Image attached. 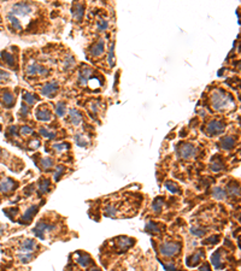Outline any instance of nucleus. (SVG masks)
<instances>
[{"instance_id": "nucleus-42", "label": "nucleus", "mask_w": 241, "mask_h": 271, "mask_svg": "<svg viewBox=\"0 0 241 271\" xmlns=\"http://www.w3.org/2000/svg\"><path fill=\"white\" fill-rule=\"evenodd\" d=\"M218 241V236H216V235H213V236L208 237L205 240V243H216Z\"/></svg>"}, {"instance_id": "nucleus-45", "label": "nucleus", "mask_w": 241, "mask_h": 271, "mask_svg": "<svg viewBox=\"0 0 241 271\" xmlns=\"http://www.w3.org/2000/svg\"><path fill=\"white\" fill-rule=\"evenodd\" d=\"M22 113H24V115L28 113V107H27V106H23V108H22Z\"/></svg>"}, {"instance_id": "nucleus-24", "label": "nucleus", "mask_w": 241, "mask_h": 271, "mask_svg": "<svg viewBox=\"0 0 241 271\" xmlns=\"http://www.w3.org/2000/svg\"><path fill=\"white\" fill-rule=\"evenodd\" d=\"M65 104H63V102H59L58 105H57V107H56V112H57V115L58 116H60V117H63L64 115H65Z\"/></svg>"}, {"instance_id": "nucleus-40", "label": "nucleus", "mask_w": 241, "mask_h": 271, "mask_svg": "<svg viewBox=\"0 0 241 271\" xmlns=\"http://www.w3.org/2000/svg\"><path fill=\"white\" fill-rule=\"evenodd\" d=\"M33 132V129L32 128H29V127H22V129H21V135H28V134H30Z\"/></svg>"}, {"instance_id": "nucleus-1", "label": "nucleus", "mask_w": 241, "mask_h": 271, "mask_svg": "<svg viewBox=\"0 0 241 271\" xmlns=\"http://www.w3.org/2000/svg\"><path fill=\"white\" fill-rule=\"evenodd\" d=\"M211 101H212V107L215 110H222V108H227L229 105H232L233 99L229 94L218 89V91H215L213 94L211 95Z\"/></svg>"}, {"instance_id": "nucleus-43", "label": "nucleus", "mask_w": 241, "mask_h": 271, "mask_svg": "<svg viewBox=\"0 0 241 271\" xmlns=\"http://www.w3.org/2000/svg\"><path fill=\"white\" fill-rule=\"evenodd\" d=\"M54 148L58 151H64L65 148H69V146L68 145H54Z\"/></svg>"}, {"instance_id": "nucleus-34", "label": "nucleus", "mask_w": 241, "mask_h": 271, "mask_svg": "<svg viewBox=\"0 0 241 271\" xmlns=\"http://www.w3.org/2000/svg\"><path fill=\"white\" fill-rule=\"evenodd\" d=\"M107 27H108V23L106 22V21H104V19H100L99 22H98V30H106L107 29Z\"/></svg>"}, {"instance_id": "nucleus-6", "label": "nucleus", "mask_w": 241, "mask_h": 271, "mask_svg": "<svg viewBox=\"0 0 241 271\" xmlns=\"http://www.w3.org/2000/svg\"><path fill=\"white\" fill-rule=\"evenodd\" d=\"M57 91H58V83H57L56 81H53V82H48V83H46V84L43 86L41 93H42L45 97H51V95L54 94Z\"/></svg>"}, {"instance_id": "nucleus-33", "label": "nucleus", "mask_w": 241, "mask_h": 271, "mask_svg": "<svg viewBox=\"0 0 241 271\" xmlns=\"http://www.w3.org/2000/svg\"><path fill=\"white\" fill-rule=\"evenodd\" d=\"M146 229H147V230H150L151 233H158V232H159L158 225H156V224H154V223H152V222H151V223H148V224L146 225Z\"/></svg>"}, {"instance_id": "nucleus-8", "label": "nucleus", "mask_w": 241, "mask_h": 271, "mask_svg": "<svg viewBox=\"0 0 241 271\" xmlns=\"http://www.w3.org/2000/svg\"><path fill=\"white\" fill-rule=\"evenodd\" d=\"M35 247H36V242H35L34 240L28 238V240H26V241H23V242L21 243L19 252H21V253L27 254V253H30V252L34 249Z\"/></svg>"}, {"instance_id": "nucleus-27", "label": "nucleus", "mask_w": 241, "mask_h": 271, "mask_svg": "<svg viewBox=\"0 0 241 271\" xmlns=\"http://www.w3.org/2000/svg\"><path fill=\"white\" fill-rule=\"evenodd\" d=\"M113 47H115V43L112 42L111 46H110V51H108V63L112 67L115 64V54H113Z\"/></svg>"}, {"instance_id": "nucleus-29", "label": "nucleus", "mask_w": 241, "mask_h": 271, "mask_svg": "<svg viewBox=\"0 0 241 271\" xmlns=\"http://www.w3.org/2000/svg\"><path fill=\"white\" fill-rule=\"evenodd\" d=\"M41 165L43 169H48L51 166H53V160L51 158H43L42 162H41Z\"/></svg>"}, {"instance_id": "nucleus-10", "label": "nucleus", "mask_w": 241, "mask_h": 271, "mask_svg": "<svg viewBox=\"0 0 241 271\" xmlns=\"http://www.w3.org/2000/svg\"><path fill=\"white\" fill-rule=\"evenodd\" d=\"M91 75H92V69H89V68L82 69L81 72H80V76H78V82H80V84H81V86H86L87 82H88V80H89V77H91Z\"/></svg>"}, {"instance_id": "nucleus-4", "label": "nucleus", "mask_w": 241, "mask_h": 271, "mask_svg": "<svg viewBox=\"0 0 241 271\" xmlns=\"http://www.w3.org/2000/svg\"><path fill=\"white\" fill-rule=\"evenodd\" d=\"M197 152V148L193 146V145H189V143H184V145H181L180 148H178V154L182 159H189L192 158Z\"/></svg>"}, {"instance_id": "nucleus-36", "label": "nucleus", "mask_w": 241, "mask_h": 271, "mask_svg": "<svg viewBox=\"0 0 241 271\" xmlns=\"http://www.w3.org/2000/svg\"><path fill=\"white\" fill-rule=\"evenodd\" d=\"M224 166H223V163H221V162H217V163H212L211 164V169L213 170V171H219L221 169H223Z\"/></svg>"}, {"instance_id": "nucleus-13", "label": "nucleus", "mask_w": 241, "mask_h": 271, "mask_svg": "<svg viewBox=\"0 0 241 271\" xmlns=\"http://www.w3.org/2000/svg\"><path fill=\"white\" fill-rule=\"evenodd\" d=\"M70 121L74 125H78L82 122V116L81 113L76 110V108H71L70 110Z\"/></svg>"}, {"instance_id": "nucleus-7", "label": "nucleus", "mask_w": 241, "mask_h": 271, "mask_svg": "<svg viewBox=\"0 0 241 271\" xmlns=\"http://www.w3.org/2000/svg\"><path fill=\"white\" fill-rule=\"evenodd\" d=\"M37 210H39L37 206H32V207H29V208L27 210V212L24 213V216L22 217V219L19 221V223H21V224H28L29 222H32V219H33V217L35 216V213L37 212Z\"/></svg>"}, {"instance_id": "nucleus-14", "label": "nucleus", "mask_w": 241, "mask_h": 271, "mask_svg": "<svg viewBox=\"0 0 241 271\" xmlns=\"http://www.w3.org/2000/svg\"><path fill=\"white\" fill-rule=\"evenodd\" d=\"M104 52V41L100 40L98 41L95 45H93V47L91 48V54L94 57H99L100 54H103Z\"/></svg>"}, {"instance_id": "nucleus-5", "label": "nucleus", "mask_w": 241, "mask_h": 271, "mask_svg": "<svg viewBox=\"0 0 241 271\" xmlns=\"http://www.w3.org/2000/svg\"><path fill=\"white\" fill-rule=\"evenodd\" d=\"M32 12V6L27 2H18L13 6V12L15 15H18V16H27L28 13Z\"/></svg>"}, {"instance_id": "nucleus-2", "label": "nucleus", "mask_w": 241, "mask_h": 271, "mask_svg": "<svg viewBox=\"0 0 241 271\" xmlns=\"http://www.w3.org/2000/svg\"><path fill=\"white\" fill-rule=\"evenodd\" d=\"M180 249H181V245L176 243V242H165L159 248L160 253L163 256H165V257H169V258H171L175 254H177L180 252Z\"/></svg>"}, {"instance_id": "nucleus-22", "label": "nucleus", "mask_w": 241, "mask_h": 271, "mask_svg": "<svg viewBox=\"0 0 241 271\" xmlns=\"http://www.w3.org/2000/svg\"><path fill=\"white\" fill-rule=\"evenodd\" d=\"M2 98H4V102H5L6 106H12V105H13V102H15V97H13L11 93L6 92V93L4 94Z\"/></svg>"}, {"instance_id": "nucleus-15", "label": "nucleus", "mask_w": 241, "mask_h": 271, "mask_svg": "<svg viewBox=\"0 0 241 271\" xmlns=\"http://www.w3.org/2000/svg\"><path fill=\"white\" fill-rule=\"evenodd\" d=\"M36 118L40 119V121H43V122H47L51 119V112L47 110V108H41V110H37L36 111Z\"/></svg>"}, {"instance_id": "nucleus-11", "label": "nucleus", "mask_w": 241, "mask_h": 271, "mask_svg": "<svg viewBox=\"0 0 241 271\" xmlns=\"http://www.w3.org/2000/svg\"><path fill=\"white\" fill-rule=\"evenodd\" d=\"M27 72L30 74V75H47L48 71L45 68L37 65V64H33V65H30L29 68L27 69Z\"/></svg>"}, {"instance_id": "nucleus-38", "label": "nucleus", "mask_w": 241, "mask_h": 271, "mask_svg": "<svg viewBox=\"0 0 241 271\" xmlns=\"http://www.w3.org/2000/svg\"><path fill=\"white\" fill-rule=\"evenodd\" d=\"M74 65V58H71V57H68L67 59H65V70H69L71 67Z\"/></svg>"}, {"instance_id": "nucleus-28", "label": "nucleus", "mask_w": 241, "mask_h": 271, "mask_svg": "<svg viewBox=\"0 0 241 271\" xmlns=\"http://www.w3.org/2000/svg\"><path fill=\"white\" fill-rule=\"evenodd\" d=\"M191 233L193 234V235H195V236H203V235H205V233H206V230L205 229H201V228H191Z\"/></svg>"}, {"instance_id": "nucleus-30", "label": "nucleus", "mask_w": 241, "mask_h": 271, "mask_svg": "<svg viewBox=\"0 0 241 271\" xmlns=\"http://www.w3.org/2000/svg\"><path fill=\"white\" fill-rule=\"evenodd\" d=\"M2 57L5 58V60L7 62V64H9V65H11V67H12V65L15 64L13 57H12V56H11L10 53H7V52H2Z\"/></svg>"}, {"instance_id": "nucleus-21", "label": "nucleus", "mask_w": 241, "mask_h": 271, "mask_svg": "<svg viewBox=\"0 0 241 271\" xmlns=\"http://www.w3.org/2000/svg\"><path fill=\"white\" fill-rule=\"evenodd\" d=\"M200 257H201V252H199V253H195L194 256L189 257V258L187 259V265H188V266H194V265L197 264V262H199Z\"/></svg>"}, {"instance_id": "nucleus-35", "label": "nucleus", "mask_w": 241, "mask_h": 271, "mask_svg": "<svg viewBox=\"0 0 241 271\" xmlns=\"http://www.w3.org/2000/svg\"><path fill=\"white\" fill-rule=\"evenodd\" d=\"M75 140H76V142H77L78 146H87V145H88V142H87V141H86L81 135H76Z\"/></svg>"}, {"instance_id": "nucleus-12", "label": "nucleus", "mask_w": 241, "mask_h": 271, "mask_svg": "<svg viewBox=\"0 0 241 271\" xmlns=\"http://www.w3.org/2000/svg\"><path fill=\"white\" fill-rule=\"evenodd\" d=\"M221 146L224 149H232L235 147V139L232 136H226L221 140Z\"/></svg>"}, {"instance_id": "nucleus-17", "label": "nucleus", "mask_w": 241, "mask_h": 271, "mask_svg": "<svg viewBox=\"0 0 241 271\" xmlns=\"http://www.w3.org/2000/svg\"><path fill=\"white\" fill-rule=\"evenodd\" d=\"M211 262H212L213 266H215L217 270H219V269L223 268V264H222V260H221V253H219V252H216L215 254H212V257H211Z\"/></svg>"}, {"instance_id": "nucleus-20", "label": "nucleus", "mask_w": 241, "mask_h": 271, "mask_svg": "<svg viewBox=\"0 0 241 271\" xmlns=\"http://www.w3.org/2000/svg\"><path fill=\"white\" fill-rule=\"evenodd\" d=\"M212 194H213V197L216 198V199H218V200H221V199H224L226 198V192H224V189H222L221 187H217V188H215L213 190H212Z\"/></svg>"}, {"instance_id": "nucleus-3", "label": "nucleus", "mask_w": 241, "mask_h": 271, "mask_svg": "<svg viewBox=\"0 0 241 271\" xmlns=\"http://www.w3.org/2000/svg\"><path fill=\"white\" fill-rule=\"evenodd\" d=\"M224 129H226V124L221 121H211L206 125V133L211 136L222 134Z\"/></svg>"}, {"instance_id": "nucleus-26", "label": "nucleus", "mask_w": 241, "mask_h": 271, "mask_svg": "<svg viewBox=\"0 0 241 271\" xmlns=\"http://www.w3.org/2000/svg\"><path fill=\"white\" fill-rule=\"evenodd\" d=\"M23 98H24V100L28 102V104H30V105H33L35 101H36V99H35V97L33 94H30V93H28V92H24L23 93Z\"/></svg>"}, {"instance_id": "nucleus-32", "label": "nucleus", "mask_w": 241, "mask_h": 271, "mask_svg": "<svg viewBox=\"0 0 241 271\" xmlns=\"http://www.w3.org/2000/svg\"><path fill=\"white\" fill-rule=\"evenodd\" d=\"M167 188H168L171 193H178V192H180V188H178L175 183H172V182H168V183H167Z\"/></svg>"}, {"instance_id": "nucleus-9", "label": "nucleus", "mask_w": 241, "mask_h": 271, "mask_svg": "<svg viewBox=\"0 0 241 271\" xmlns=\"http://www.w3.org/2000/svg\"><path fill=\"white\" fill-rule=\"evenodd\" d=\"M15 187H16V183L11 178H4L0 181V192H2V193H7V192L12 190Z\"/></svg>"}, {"instance_id": "nucleus-16", "label": "nucleus", "mask_w": 241, "mask_h": 271, "mask_svg": "<svg viewBox=\"0 0 241 271\" xmlns=\"http://www.w3.org/2000/svg\"><path fill=\"white\" fill-rule=\"evenodd\" d=\"M77 263L82 266V268H86V266H88L89 264H92V259H91V257L88 256V254H86V253H80L78 254V258H77Z\"/></svg>"}, {"instance_id": "nucleus-44", "label": "nucleus", "mask_w": 241, "mask_h": 271, "mask_svg": "<svg viewBox=\"0 0 241 271\" xmlns=\"http://www.w3.org/2000/svg\"><path fill=\"white\" fill-rule=\"evenodd\" d=\"M200 271H210V268L207 266V264H204V265L200 268Z\"/></svg>"}, {"instance_id": "nucleus-23", "label": "nucleus", "mask_w": 241, "mask_h": 271, "mask_svg": "<svg viewBox=\"0 0 241 271\" xmlns=\"http://www.w3.org/2000/svg\"><path fill=\"white\" fill-rule=\"evenodd\" d=\"M48 188H50V181L48 180H41L40 182V186H39V189H40V193H47L48 192Z\"/></svg>"}, {"instance_id": "nucleus-41", "label": "nucleus", "mask_w": 241, "mask_h": 271, "mask_svg": "<svg viewBox=\"0 0 241 271\" xmlns=\"http://www.w3.org/2000/svg\"><path fill=\"white\" fill-rule=\"evenodd\" d=\"M62 172H63V166H58V169H57L56 173H54V180H56V181L59 180V177L62 176Z\"/></svg>"}, {"instance_id": "nucleus-37", "label": "nucleus", "mask_w": 241, "mask_h": 271, "mask_svg": "<svg viewBox=\"0 0 241 271\" xmlns=\"http://www.w3.org/2000/svg\"><path fill=\"white\" fill-rule=\"evenodd\" d=\"M40 133H41V135L46 136V137H48V139H52V137H54V133H52V132H48L47 129H41V130H40Z\"/></svg>"}, {"instance_id": "nucleus-18", "label": "nucleus", "mask_w": 241, "mask_h": 271, "mask_svg": "<svg viewBox=\"0 0 241 271\" xmlns=\"http://www.w3.org/2000/svg\"><path fill=\"white\" fill-rule=\"evenodd\" d=\"M72 16L77 19V21H81L82 19V16H83V7L82 5L80 4H76L74 6V12H72Z\"/></svg>"}, {"instance_id": "nucleus-39", "label": "nucleus", "mask_w": 241, "mask_h": 271, "mask_svg": "<svg viewBox=\"0 0 241 271\" xmlns=\"http://www.w3.org/2000/svg\"><path fill=\"white\" fill-rule=\"evenodd\" d=\"M19 258H21V262H23V263H28L29 260H32V258H33V254H30V253H27L26 256H21Z\"/></svg>"}, {"instance_id": "nucleus-31", "label": "nucleus", "mask_w": 241, "mask_h": 271, "mask_svg": "<svg viewBox=\"0 0 241 271\" xmlns=\"http://www.w3.org/2000/svg\"><path fill=\"white\" fill-rule=\"evenodd\" d=\"M162 205H163V199L160 198V199H157V200L153 203L152 207H153V210H154L156 212H159L160 208H162Z\"/></svg>"}, {"instance_id": "nucleus-19", "label": "nucleus", "mask_w": 241, "mask_h": 271, "mask_svg": "<svg viewBox=\"0 0 241 271\" xmlns=\"http://www.w3.org/2000/svg\"><path fill=\"white\" fill-rule=\"evenodd\" d=\"M9 21L11 22V24L13 26V28L16 29V30H22V24L19 23V21L13 16V13H9Z\"/></svg>"}, {"instance_id": "nucleus-25", "label": "nucleus", "mask_w": 241, "mask_h": 271, "mask_svg": "<svg viewBox=\"0 0 241 271\" xmlns=\"http://www.w3.org/2000/svg\"><path fill=\"white\" fill-rule=\"evenodd\" d=\"M240 193V189H239V186L238 184H232L228 187V194L230 195H239Z\"/></svg>"}, {"instance_id": "nucleus-46", "label": "nucleus", "mask_w": 241, "mask_h": 271, "mask_svg": "<svg viewBox=\"0 0 241 271\" xmlns=\"http://www.w3.org/2000/svg\"><path fill=\"white\" fill-rule=\"evenodd\" d=\"M91 271H100L99 269H93V270H91Z\"/></svg>"}]
</instances>
